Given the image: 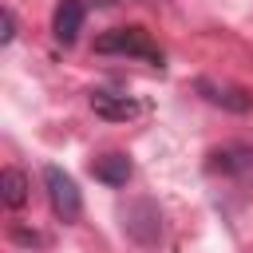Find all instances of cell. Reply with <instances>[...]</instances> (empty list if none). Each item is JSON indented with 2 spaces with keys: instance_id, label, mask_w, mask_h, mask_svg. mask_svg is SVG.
Here are the masks:
<instances>
[{
  "instance_id": "6da1fadb",
  "label": "cell",
  "mask_w": 253,
  "mask_h": 253,
  "mask_svg": "<svg viewBox=\"0 0 253 253\" xmlns=\"http://www.w3.org/2000/svg\"><path fill=\"white\" fill-rule=\"evenodd\" d=\"M95 51L99 55H126V59H146L154 67H162V51L150 43V36L142 28H107L103 36H95Z\"/></svg>"
},
{
  "instance_id": "7a4b0ae2",
  "label": "cell",
  "mask_w": 253,
  "mask_h": 253,
  "mask_svg": "<svg viewBox=\"0 0 253 253\" xmlns=\"http://www.w3.org/2000/svg\"><path fill=\"white\" fill-rule=\"evenodd\" d=\"M119 217H123V229H126V237H130L134 245L154 249V245L162 241V213H158V206H154L150 198H130V202H123V206H119Z\"/></svg>"
},
{
  "instance_id": "3957f363",
  "label": "cell",
  "mask_w": 253,
  "mask_h": 253,
  "mask_svg": "<svg viewBox=\"0 0 253 253\" xmlns=\"http://www.w3.org/2000/svg\"><path fill=\"white\" fill-rule=\"evenodd\" d=\"M43 186H47V198H51V210L59 221H75L83 213V198H79V186L71 182V174H63L59 166H47Z\"/></svg>"
},
{
  "instance_id": "277c9868",
  "label": "cell",
  "mask_w": 253,
  "mask_h": 253,
  "mask_svg": "<svg viewBox=\"0 0 253 253\" xmlns=\"http://www.w3.org/2000/svg\"><path fill=\"white\" fill-rule=\"evenodd\" d=\"M206 170L210 174H253V146H245V142H225V146H217L213 154H210V162H206Z\"/></svg>"
},
{
  "instance_id": "5b68a950",
  "label": "cell",
  "mask_w": 253,
  "mask_h": 253,
  "mask_svg": "<svg viewBox=\"0 0 253 253\" xmlns=\"http://www.w3.org/2000/svg\"><path fill=\"white\" fill-rule=\"evenodd\" d=\"M198 95L213 107H225L233 115H245L253 107V95L245 87H229V83H213V79H198Z\"/></svg>"
},
{
  "instance_id": "8992f818",
  "label": "cell",
  "mask_w": 253,
  "mask_h": 253,
  "mask_svg": "<svg viewBox=\"0 0 253 253\" xmlns=\"http://www.w3.org/2000/svg\"><path fill=\"white\" fill-rule=\"evenodd\" d=\"M83 16H87L83 0H59V4H55V16H51L55 40H59V43H75L79 32H83Z\"/></svg>"
},
{
  "instance_id": "52a82bcc",
  "label": "cell",
  "mask_w": 253,
  "mask_h": 253,
  "mask_svg": "<svg viewBox=\"0 0 253 253\" xmlns=\"http://www.w3.org/2000/svg\"><path fill=\"white\" fill-rule=\"evenodd\" d=\"M91 174H95L103 186H126L130 174H134V166H130V154L111 150V154H99V158L91 162Z\"/></svg>"
},
{
  "instance_id": "ba28073f",
  "label": "cell",
  "mask_w": 253,
  "mask_h": 253,
  "mask_svg": "<svg viewBox=\"0 0 253 253\" xmlns=\"http://www.w3.org/2000/svg\"><path fill=\"white\" fill-rule=\"evenodd\" d=\"M91 111H95L99 119H107V123H126V119H134V115H138V103H134L130 95L95 91V95H91Z\"/></svg>"
},
{
  "instance_id": "9c48e42d",
  "label": "cell",
  "mask_w": 253,
  "mask_h": 253,
  "mask_svg": "<svg viewBox=\"0 0 253 253\" xmlns=\"http://www.w3.org/2000/svg\"><path fill=\"white\" fill-rule=\"evenodd\" d=\"M0 202H4L8 210H20V206L28 202V178H24V170L8 166V170L0 174Z\"/></svg>"
},
{
  "instance_id": "30bf717a",
  "label": "cell",
  "mask_w": 253,
  "mask_h": 253,
  "mask_svg": "<svg viewBox=\"0 0 253 253\" xmlns=\"http://www.w3.org/2000/svg\"><path fill=\"white\" fill-rule=\"evenodd\" d=\"M12 36H16V20H12V12L4 8V12H0V43H12Z\"/></svg>"
},
{
  "instance_id": "8fae6325",
  "label": "cell",
  "mask_w": 253,
  "mask_h": 253,
  "mask_svg": "<svg viewBox=\"0 0 253 253\" xmlns=\"http://www.w3.org/2000/svg\"><path fill=\"white\" fill-rule=\"evenodd\" d=\"M12 237H16V241H24V245H43V237H40L36 229H12Z\"/></svg>"
}]
</instances>
